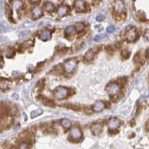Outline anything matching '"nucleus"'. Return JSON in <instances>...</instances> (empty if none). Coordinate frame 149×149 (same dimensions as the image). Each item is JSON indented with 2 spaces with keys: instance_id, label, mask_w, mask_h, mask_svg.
Here are the masks:
<instances>
[{
  "instance_id": "obj_1",
  "label": "nucleus",
  "mask_w": 149,
  "mask_h": 149,
  "mask_svg": "<svg viewBox=\"0 0 149 149\" xmlns=\"http://www.w3.org/2000/svg\"><path fill=\"white\" fill-rule=\"evenodd\" d=\"M106 91L110 96H114L118 95L120 93L121 87H120L119 84L118 83L111 82V83H108L107 86H106Z\"/></svg>"
},
{
  "instance_id": "obj_2",
  "label": "nucleus",
  "mask_w": 149,
  "mask_h": 149,
  "mask_svg": "<svg viewBox=\"0 0 149 149\" xmlns=\"http://www.w3.org/2000/svg\"><path fill=\"white\" fill-rule=\"evenodd\" d=\"M54 96L57 99H66L68 96L69 90L66 87L60 86V87H57V89H55V90L54 91Z\"/></svg>"
},
{
  "instance_id": "obj_3",
  "label": "nucleus",
  "mask_w": 149,
  "mask_h": 149,
  "mask_svg": "<svg viewBox=\"0 0 149 149\" xmlns=\"http://www.w3.org/2000/svg\"><path fill=\"white\" fill-rule=\"evenodd\" d=\"M136 38H137V32L136 28L134 27L129 28L125 33V39L128 42H133L136 40Z\"/></svg>"
},
{
  "instance_id": "obj_4",
  "label": "nucleus",
  "mask_w": 149,
  "mask_h": 149,
  "mask_svg": "<svg viewBox=\"0 0 149 149\" xmlns=\"http://www.w3.org/2000/svg\"><path fill=\"white\" fill-rule=\"evenodd\" d=\"M114 12L117 14H122L125 11V7L123 1L122 0H116L114 2Z\"/></svg>"
},
{
  "instance_id": "obj_5",
  "label": "nucleus",
  "mask_w": 149,
  "mask_h": 149,
  "mask_svg": "<svg viewBox=\"0 0 149 149\" xmlns=\"http://www.w3.org/2000/svg\"><path fill=\"white\" fill-rule=\"evenodd\" d=\"M77 65V61L74 58H72L70 60H68L66 63L64 64V70L67 73H70L72 72L75 66Z\"/></svg>"
},
{
  "instance_id": "obj_6",
  "label": "nucleus",
  "mask_w": 149,
  "mask_h": 149,
  "mask_svg": "<svg viewBox=\"0 0 149 149\" xmlns=\"http://www.w3.org/2000/svg\"><path fill=\"white\" fill-rule=\"evenodd\" d=\"M75 8L77 12H84L86 11V4L83 0H76Z\"/></svg>"
},
{
  "instance_id": "obj_7",
  "label": "nucleus",
  "mask_w": 149,
  "mask_h": 149,
  "mask_svg": "<svg viewBox=\"0 0 149 149\" xmlns=\"http://www.w3.org/2000/svg\"><path fill=\"white\" fill-rule=\"evenodd\" d=\"M70 136L73 139H79L82 136V132L81 129L78 127L73 128L70 131Z\"/></svg>"
},
{
  "instance_id": "obj_8",
  "label": "nucleus",
  "mask_w": 149,
  "mask_h": 149,
  "mask_svg": "<svg viewBox=\"0 0 149 149\" xmlns=\"http://www.w3.org/2000/svg\"><path fill=\"white\" fill-rule=\"evenodd\" d=\"M39 37H40V40H42L43 41L49 40L51 37V33L49 30H48V29L42 30V31H40L39 32Z\"/></svg>"
},
{
  "instance_id": "obj_9",
  "label": "nucleus",
  "mask_w": 149,
  "mask_h": 149,
  "mask_svg": "<svg viewBox=\"0 0 149 149\" xmlns=\"http://www.w3.org/2000/svg\"><path fill=\"white\" fill-rule=\"evenodd\" d=\"M107 125L110 130H116L120 126V122L116 118H112L109 120Z\"/></svg>"
},
{
  "instance_id": "obj_10",
  "label": "nucleus",
  "mask_w": 149,
  "mask_h": 149,
  "mask_svg": "<svg viewBox=\"0 0 149 149\" xmlns=\"http://www.w3.org/2000/svg\"><path fill=\"white\" fill-rule=\"evenodd\" d=\"M32 15L33 19H37L43 16V10L39 7H35L32 11Z\"/></svg>"
},
{
  "instance_id": "obj_11",
  "label": "nucleus",
  "mask_w": 149,
  "mask_h": 149,
  "mask_svg": "<svg viewBox=\"0 0 149 149\" xmlns=\"http://www.w3.org/2000/svg\"><path fill=\"white\" fill-rule=\"evenodd\" d=\"M105 107V104L102 101H97L93 105V110L96 112H100Z\"/></svg>"
},
{
  "instance_id": "obj_12",
  "label": "nucleus",
  "mask_w": 149,
  "mask_h": 149,
  "mask_svg": "<svg viewBox=\"0 0 149 149\" xmlns=\"http://www.w3.org/2000/svg\"><path fill=\"white\" fill-rule=\"evenodd\" d=\"M69 11V7L66 5H61V7H59L58 10H57V14L59 17H64L65 16L66 14Z\"/></svg>"
},
{
  "instance_id": "obj_13",
  "label": "nucleus",
  "mask_w": 149,
  "mask_h": 149,
  "mask_svg": "<svg viewBox=\"0 0 149 149\" xmlns=\"http://www.w3.org/2000/svg\"><path fill=\"white\" fill-rule=\"evenodd\" d=\"M92 131L95 135H99L102 131V125L95 124L92 126Z\"/></svg>"
},
{
  "instance_id": "obj_14",
  "label": "nucleus",
  "mask_w": 149,
  "mask_h": 149,
  "mask_svg": "<svg viewBox=\"0 0 149 149\" xmlns=\"http://www.w3.org/2000/svg\"><path fill=\"white\" fill-rule=\"evenodd\" d=\"M94 56H95V52L92 49L89 50L86 54H85V56H84V58L86 61H91L93 58H94Z\"/></svg>"
},
{
  "instance_id": "obj_15",
  "label": "nucleus",
  "mask_w": 149,
  "mask_h": 149,
  "mask_svg": "<svg viewBox=\"0 0 149 149\" xmlns=\"http://www.w3.org/2000/svg\"><path fill=\"white\" fill-rule=\"evenodd\" d=\"M43 7H44V9H45L46 11H48V12H51V11H53L55 9V7H54V4L51 3V2H45Z\"/></svg>"
},
{
  "instance_id": "obj_16",
  "label": "nucleus",
  "mask_w": 149,
  "mask_h": 149,
  "mask_svg": "<svg viewBox=\"0 0 149 149\" xmlns=\"http://www.w3.org/2000/svg\"><path fill=\"white\" fill-rule=\"evenodd\" d=\"M42 101H43V104L44 105H46V106H48V107H54V102L52 101V100L49 99H48V98H43V99H42Z\"/></svg>"
},
{
  "instance_id": "obj_17",
  "label": "nucleus",
  "mask_w": 149,
  "mask_h": 149,
  "mask_svg": "<svg viewBox=\"0 0 149 149\" xmlns=\"http://www.w3.org/2000/svg\"><path fill=\"white\" fill-rule=\"evenodd\" d=\"M10 84V81L7 79L0 80V89H7Z\"/></svg>"
},
{
  "instance_id": "obj_18",
  "label": "nucleus",
  "mask_w": 149,
  "mask_h": 149,
  "mask_svg": "<svg viewBox=\"0 0 149 149\" xmlns=\"http://www.w3.org/2000/svg\"><path fill=\"white\" fill-rule=\"evenodd\" d=\"M61 125L64 128H70V126H71V122L69 120V119H67V118H64V119H62L61 120Z\"/></svg>"
},
{
  "instance_id": "obj_19",
  "label": "nucleus",
  "mask_w": 149,
  "mask_h": 149,
  "mask_svg": "<svg viewBox=\"0 0 149 149\" xmlns=\"http://www.w3.org/2000/svg\"><path fill=\"white\" fill-rule=\"evenodd\" d=\"M75 29L77 32H81L84 29V25L82 22H77L75 25Z\"/></svg>"
},
{
  "instance_id": "obj_20",
  "label": "nucleus",
  "mask_w": 149,
  "mask_h": 149,
  "mask_svg": "<svg viewBox=\"0 0 149 149\" xmlns=\"http://www.w3.org/2000/svg\"><path fill=\"white\" fill-rule=\"evenodd\" d=\"M75 32V26H72V25L68 26L65 29V34H72Z\"/></svg>"
},
{
  "instance_id": "obj_21",
  "label": "nucleus",
  "mask_w": 149,
  "mask_h": 149,
  "mask_svg": "<svg viewBox=\"0 0 149 149\" xmlns=\"http://www.w3.org/2000/svg\"><path fill=\"white\" fill-rule=\"evenodd\" d=\"M121 54H122V57L124 59H128L130 57V55H131V52L129 51H128V50H124V51H122Z\"/></svg>"
},
{
  "instance_id": "obj_22",
  "label": "nucleus",
  "mask_w": 149,
  "mask_h": 149,
  "mask_svg": "<svg viewBox=\"0 0 149 149\" xmlns=\"http://www.w3.org/2000/svg\"><path fill=\"white\" fill-rule=\"evenodd\" d=\"M42 113H43V111H42L41 110H34V111H33V112L32 113L31 116H32V118H35V117H37V116L41 115Z\"/></svg>"
},
{
  "instance_id": "obj_23",
  "label": "nucleus",
  "mask_w": 149,
  "mask_h": 149,
  "mask_svg": "<svg viewBox=\"0 0 149 149\" xmlns=\"http://www.w3.org/2000/svg\"><path fill=\"white\" fill-rule=\"evenodd\" d=\"M18 149H29V146L27 143H21L19 145V148Z\"/></svg>"
},
{
  "instance_id": "obj_24",
  "label": "nucleus",
  "mask_w": 149,
  "mask_h": 149,
  "mask_svg": "<svg viewBox=\"0 0 149 149\" xmlns=\"http://www.w3.org/2000/svg\"><path fill=\"white\" fill-rule=\"evenodd\" d=\"M14 51L13 49H11V50H8L7 52H6V56L8 57H13L14 55Z\"/></svg>"
},
{
  "instance_id": "obj_25",
  "label": "nucleus",
  "mask_w": 149,
  "mask_h": 149,
  "mask_svg": "<svg viewBox=\"0 0 149 149\" xmlns=\"http://www.w3.org/2000/svg\"><path fill=\"white\" fill-rule=\"evenodd\" d=\"M105 50H106V51H107L108 54H112V53H113V47H112L111 46H110V45H108L107 46H106Z\"/></svg>"
},
{
  "instance_id": "obj_26",
  "label": "nucleus",
  "mask_w": 149,
  "mask_h": 149,
  "mask_svg": "<svg viewBox=\"0 0 149 149\" xmlns=\"http://www.w3.org/2000/svg\"><path fill=\"white\" fill-rule=\"evenodd\" d=\"M114 31H115V28L113 25H110L107 28V32L108 33H113Z\"/></svg>"
},
{
  "instance_id": "obj_27",
  "label": "nucleus",
  "mask_w": 149,
  "mask_h": 149,
  "mask_svg": "<svg viewBox=\"0 0 149 149\" xmlns=\"http://www.w3.org/2000/svg\"><path fill=\"white\" fill-rule=\"evenodd\" d=\"M96 19H97V21H99V22H101L102 20L104 19V17L102 16V15H99V16H98V17H96Z\"/></svg>"
},
{
  "instance_id": "obj_28",
  "label": "nucleus",
  "mask_w": 149,
  "mask_h": 149,
  "mask_svg": "<svg viewBox=\"0 0 149 149\" xmlns=\"http://www.w3.org/2000/svg\"><path fill=\"white\" fill-rule=\"evenodd\" d=\"M145 38L147 39L148 40H149V30H146L145 33V35H144Z\"/></svg>"
},
{
  "instance_id": "obj_29",
  "label": "nucleus",
  "mask_w": 149,
  "mask_h": 149,
  "mask_svg": "<svg viewBox=\"0 0 149 149\" xmlns=\"http://www.w3.org/2000/svg\"><path fill=\"white\" fill-rule=\"evenodd\" d=\"M3 64H4L3 58H2V57H1V56H0V67H2V66H3Z\"/></svg>"
},
{
  "instance_id": "obj_30",
  "label": "nucleus",
  "mask_w": 149,
  "mask_h": 149,
  "mask_svg": "<svg viewBox=\"0 0 149 149\" xmlns=\"http://www.w3.org/2000/svg\"><path fill=\"white\" fill-rule=\"evenodd\" d=\"M145 128H146V130H147V131H149V120L147 122V123H146Z\"/></svg>"
},
{
  "instance_id": "obj_31",
  "label": "nucleus",
  "mask_w": 149,
  "mask_h": 149,
  "mask_svg": "<svg viewBox=\"0 0 149 149\" xmlns=\"http://www.w3.org/2000/svg\"><path fill=\"white\" fill-rule=\"evenodd\" d=\"M32 3H37V2H38L40 0H29Z\"/></svg>"
}]
</instances>
